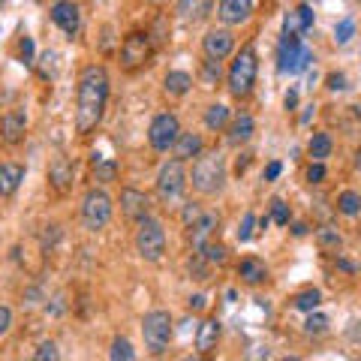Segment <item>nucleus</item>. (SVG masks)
<instances>
[{"instance_id": "9b49d317", "label": "nucleus", "mask_w": 361, "mask_h": 361, "mask_svg": "<svg viewBox=\"0 0 361 361\" xmlns=\"http://www.w3.org/2000/svg\"><path fill=\"white\" fill-rule=\"evenodd\" d=\"M235 51V37L229 27H214L202 37V54L208 61H226Z\"/></svg>"}, {"instance_id": "3c124183", "label": "nucleus", "mask_w": 361, "mask_h": 361, "mask_svg": "<svg viewBox=\"0 0 361 361\" xmlns=\"http://www.w3.org/2000/svg\"><path fill=\"white\" fill-rule=\"evenodd\" d=\"M247 166H250V154H241L238 157V166H235V172H238V175L247 172Z\"/></svg>"}, {"instance_id": "2eb2a0df", "label": "nucleus", "mask_w": 361, "mask_h": 361, "mask_svg": "<svg viewBox=\"0 0 361 361\" xmlns=\"http://www.w3.org/2000/svg\"><path fill=\"white\" fill-rule=\"evenodd\" d=\"M217 18L223 21L226 27L247 25V21L253 18V0H220Z\"/></svg>"}, {"instance_id": "20e7f679", "label": "nucleus", "mask_w": 361, "mask_h": 361, "mask_svg": "<svg viewBox=\"0 0 361 361\" xmlns=\"http://www.w3.org/2000/svg\"><path fill=\"white\" fill-rule=\"evenodd\" d=\"M172 313L169 310H151V313H145V319H142V337H145V349H148L151 355H166V349L169 343H172Z\"/></svg>"}, {"instance_id": "f257e3e1", "label": "nucleus", "mask_w": 361, "mask_h": 361, "mask_svg": "<svg viewBox=\"0 0 361 361\" xmlns=\"http://www.w3.org/2000/svg\"><path fill=\"white\" fill-rule=\"evenodd\" d=\"M109 103V73L103 63H90L78 75V103H75V130L90 135L106 115Z\"/></svg>"}, {"instance_id": "e433bc0d", "label": "nucleus", "mask_w": 361, "mask_h": 361, "mask_svg": "<svg viewBox=\"0 0 361 361\" xmlns=\"http://www.w3.org/2000/svg\"><path fill=\"white\" fill-rule=\"evenodd\" d=\"M353 37H355V21H353V18L337 21V25H334V42H337V45H346Z\"/></svg>"}, {"instance_id": "6ab92c4d", "label": "nucleus", "mask_w": 361, "mask_h": 361, "mask_svg": "<svg viewBox=\"0 0 361 361\" xmlns=\"http://www.w3.org/2000/svg\"><path fill=\"white\" fill-rule=\"evenodd\" d=\"M73 178H75V169L66 157H54L51 166H49V184L58 190V193H70L73 190Z\"/></svg>"}, {"instance_id": "8fccbe9b", "label": "nucleus", "mask_w": 361, "mask_h": 361, "mask_svg": "<svg viewBox=\"0 0 361 361\" xmlns=\"http://www.w3.org/2000/svg\"><path fill=\"white\" fill-rule=\"evenodd\" d=\"M283 106H286V111H295L298 109V90H289V94L283 97Z\"/></svg>"}, {"instance_id": "412c9836", "label": "nucleus", "mask_w": 361, "mask_h": 361, "mask_svg": "<svg viewBox=\"0 0 361 361\" xmlns=\"http://www.w3.org/2000/svg\"><path fill=\"white\" fill-rule=\"evenodd\" d=\"M21 180H25V166L21 163H0V196L4 199L16 196Z\"/></svg>"}, {"instance_id": "09e8293b", "label": "nucleus", "mask_w": 361, "mask_h": 361, "mask_svg": "<svg viewBox=\"0 0 361 361\" xmlns=\"http://www.w3.org/2000/svg\"><path fill=\"white\" fill-rule=\"evenodd\" d=\"M187 307L199 313V310H205V307H208V301H205V295H190V301H187Z\"/></svg>"}, {"instance_id": "bb28decb", "label": "nucleus", "mask_w": 361, "mask_h": 361, "mask_svg": "<svg viewBox=\"0 0 361 361\" xmlns=\"http://www.w3.org/2000/svg\"><path fill=\"white\" fill-rule=\"evenodd\" d=\"M90 178H94L97 184H111V180H118V163L115 160H103V157H94Z\"/></svg>"}, {"instance_id": "5fc2aeb1", "label": "nucleus", "mask_w": 361, "mask_h": 361, "mask_svg": "<svg viewBox=\"0 0 361 361\" xmlns=\"http://www.w3.org/2000/svg\"><path fill=\"white\" fill-rule=\"evenodd\" d=\"M292 232H295L298 238H301V235H307V226H304V223H295V226H292Z\"/></svg>"}, {"instance_id": "4c0bfd02", "label": "nucleus", "mask_w": 361, "mask_h": 361, "mask_svg": "<svg viewBox=\"0 0 361 361\" xmlns=\"http://www.w3.org/2000/svg\"><path fill=\"white\" fill-rule=\"evenodd\" d=\"M271 220H274L277 226H289L292 211H289V205H286L283 199H274V202H271Z\"/></svg>"}, {"instance_id": "603ef678", "label": "nucleus", "mask_w": 361, "mask_h": 361, "mask_svg": "<svg viewBox=\"0 0 361 361\" xmlns=\"http://www.w3.org/2000/svg\"><path fill=\"white\" fill-rule=\"evenodd\" d=\"M337 268H341V271H346V274H355V265L349 262V259H337Z\"/></svg>"}, {"instance_id": "f8f14e48", "label": "nucleus", "mask_w": 361, "mask_h": 361, "mask_svg": "<svg viewBox=\"0 0 361 361\" xmlns=\"http://www.w3.org/2000/svg\"><path fill=\"white\" fill-rule=\"evenodd\" d=\"M121 214L133 223L151 217V196L142 193V190H135V187H123L121 190Z\"/></svg>"}, {"instance_id": "cd10ccee", "label": "nucleus", "mask_w": 361, "mask_h": 361, "mask_svg": "<svg viewBox=\"0 0 361 361\" xmlns=\"http://www.w3.org/2000/svg\"><path fill=\"white\" fill-rule=\"evenodd\" d=\"M316 244H319L322 253H337L343 247V238L334 226H322V229H316Z\"/></svg>"}, {"instance_id": "37998d69", "label": "nucleus", "mask_w": 361, "mask_h": 361, "mask_svg": "<svg viewBox=\"0 0 361 361\" xmlns=\"http://www.w3.org/2000/svg\"><path fill=\"white\" fill-rule=\"evenodd\" d=\"M307 180H310V184H322V180H325V166H322L319 160H313V163H310V169H307Z\"/></svg>"}, {"instance_id": "aec40b11", "label": "nucleus", "mask_w": 361, "mask_h": 361, "mask_svg": "<svg viewBox=\"0 0 361 361\" xmlns=\"http://www.w3.org/2000/svg\"><path fill=\"white\" fill-rule=\"evenodd\" d=\"M220 319H214V316H208L205 322L196 329V353L199 355H211L214 349H217L220 343Z\"/></svg>"}, {"instance_id": "ddd939ff", "label": "nucleus", "mask_w": 361, "mask_h": 361, "mask_svg": "<svg viewBox=\"0 0 361 361\" xmlns=\"http://www.w3.org/2000/svg\"><path fill=\"white\" fill-rule=\"evenodd\" d=\"M220 229V214L217 211H205L202 217L187 229V241L193 250H202L208 241H214V232Z\"/></svg>"}, {"instance_id": "f704fd0d", "label": "nucleus", "mask_w": 361, "mask_h": 361, "mask_svg": "<svg viewBox=\"0 0 361 361\" xmlns=\"http://www.w3.org/2000/svg\"><path fill=\"white\" fill-rule=\"evenodd\" d=\"M190 274H193L196 280H208L211 277V262H208V259L205 256H202L199 250H193V259H190Z\"/></svg>"}, {"instance_id": "0eeeda50", "label": "nucleus", "mask_w": 361, "mask_h": 361, "mask_svg": "<svg viewBox=\"0 0 361 361\" xmlns=\"http://www.w3.org/2000/svg\"><path fill=\"white\" fill-rule=\"evenodd\" d=\"M310 61H313V51L301 42V37H289V33H283L280 49H277V70L289 73V75H298V73L307 70Z\"/></svg>"}, {"instance_id": "c03bdc74", "label": "nucleus", "mask_w": 361, "mask_h": 361, "mask_svg": "<svg viewBox=\"0 0 361 361\" xmlns=\"http://www.w3.org/2000/svg\"><path fill=\"white\" fill-rule=\"evenodd\" d=\"M9 329H13V310L6 304H0V337L9 334Z\"/></svg>"}, {"instance_id": "4be33fe9", "label": "nucleus", "mask_w": 361, "mask_h": 361, "mask_svg": "<svg viewBox=\"0 0 361 361\" xmlns=\"http://www.w3.org/2000/svg\"><path fill=\"white\" fill-rule=\"evenodd\" d=\"M238 277H241V283H247V286H262L268 280V265L262 262V259H256V256H247V259L238 262Z\"/></svg>"}, {"instance_id": "6e6d98bb", "label": "nucleus", "mask_w": 361, "mask_h": 361, "mask_svg": "<svg viewBox=\"0 0 361 361\" xmlns=\"http://www.w3.org/2000/svg\"><path fill=\"white\" fill-rule=\"evenodd\" d=\"M355 166H358V169H361V148H358V151H355Z\"/></svg>"}, {"instance_id": "f3484780", "label": "nucleus", "mask_w": 361, "mask_h": 361, "mask_svg": "<svg viewBox=\"0 0 361 361\" xmlns=\"http://www.w3.org/2000/svg\"><path fill=\"white\" fill-rule=\"evenodd\" d=\"M256 133V121L250 111H238V115H232L229 127H226V139H229V145H235V148H241V145H247L253 139Z\"/></svg>"}, {"instance_id": "4468645a", "label": "nucleus", "mask_w": 361, "mask_h": 361, "mask_svg": "<svg viewBox=\"0 0 361 361\" xmlns=\"http://www.w3.org/2000/svg\"><path fill=\"white\" fill-rule=\"evenodd\" d=\"M27 135V115L25 109H9L4 118H0V139L6 145H21Z\"/></svg>"}, {"instance_id": "ea45409f", "label": "nucleus", "mask_w": 361, "mask_h": 361, "mask_svg": "<svg viewBox=\"0 0 361 361\" xmlns=\"http://www.w3.org/2000/svg\"><path fill=\"white\" fill-rule=\"evenodd\" d=\"M304 331H307V334H325V331H329V319H325L322 313H313L310 310L307 322H304Z\"/></svg>"}, {"instance_id": "4d7b16f0", "label": "nucleus", "mask_w": 361, "mask_h": 361, "mask_svg": "<svg viewBox=\"0 0 361 361\" xmlns=\"http://www.w3.org/2000/svg\"><path fill=\"white\" fill-rule=\"evenodd\" d=\"M148 4H163V0H148Z\"/></svg>"}, {"instance_id": "79ce46f5", "label": "nucleus", "mask_w": 361, "mask_h": 361, "mask_svg": "<svg viewBox=\"0 0 361 361\" xmlns=\"http://www.w3.org/2000/svg\"><path fill=\"white\" fill-rule=\"evenodd\" d=\"M202 214H205V211H202V205H199V202H187V205H184V211H180V223H184L187 229H190V226H193V223L202 217Z\"/></svg>"}, {"instance_id": "dca6fc26", "label": "nucleus", "mask_w": 361, "mask_h": 361, "mask_svg": "<svg viewBox=\"0 0 361 361\" xmlns=\"http://www.w3.org/2000/svg\"><path fill=\"white\" fill-rule=\"evenodd\" d=\"M51 21L73 39L78 33V27H82V13H78V6L73 0H58V4L51 6Z\"/></svg>"}, {"instance_id": "c756f323", "label": "nucleus", "mask_w": 361, "mask_h": 361, "mask_svg": "<svg viewBox=\"0 0 361 361\" xmlns=\"http://www.w3.org/2000/svg\"><path fill=\"white\" fill-rule=\"evenodd\" d=\"M337 211H341L343 217H358L361 214V193H355V190H343V193L337 196Z\"/></svg>"}, {"instance_id": "a18cd8bd", "label": "nucleus", "mask_w": 361, "mask_h": 361, "mask_svg": "<svg viewBox=\"0 0 361 361\" xmlns=\"http://www.w3.org/2000/svg\"><path fill=\"white\" fill-rule=\"evenodd\" d=\"M325 85H329V90H346V75L343 73H331L329 78H325Z\"/></svg>"}, {"instance_id": "864d4df0", "label": "nucleus", "mask_w": 361, "mask_h": 361, "mask_svg": "<svg viewBox=\"0 0 361 361\" xmlns=\"http://www.w3.org/2000/svg\"><path fill=\"white\" fill-rule=\"evenodd\" d=\"M316 115V106H307V111L301 115V123H310V118Z\"/></svg>"}, {"instance_id": "a19ab883", "label": "nucleus", "mask_w": 361, "mask_h": 361, "mask_svg": "<svg viewBox=\"0 0 361 361\" xmlns=\"http://www.w3.org/2000/svg\"><path fill=\"white\" fill-rule=\"evenodd\" d=\"M33 358H37V361H58V358H61L58 343H54V341L39 343V346H37V353H33Z\"/></svg>"}, {"instance_id": "f03ea898", "label": "nucleus", "mask_w": 361, "mask_h": 361, "mask_svg": "<svg viewBox=\"0 0 361 361\" xmlns=\"http://www.w3.org/2000/svg\"><path fill=\"white\" fill-rule=\"evenodd\" d=\"M256 75H259V54L253 45H244V49L235 54V61L226 73V87L235 99H247L256 87Z\"/></svg>"}, {"instance_id": "393cba45", "label": "nucleus", "mask_w": 361, "mask_h": 361, "mask_svg": "<svg viewBox=\"0 0 361 361\" xmlns=\"http://www.w3.org/2000/svg\"><path fill=\"white\" fill-rule=\"evenodd\" d=\"M163 90L169 97H187L193 90V75L184 70H169L163 78Z\"/></svg>"}, {"instance_id": "b1692460", "label": "nucleus", "mask_w": 361, "mask_h": 361, "mask_svg": "<svg viewBox=\"0 0 361 361\" xmlns=\"http://www.w3.org/2000/svg\"><path fill=\"white\" fill-rule=\"evenodd\" d=\"M172 151H175L178 160L190 163V160H196V157L205 151V142H202L199 133H184V130H180V135H178V142H175Z\"/></svg>"}, {"instance_id": "49530a36", "label": "nucleus", "mask_w": 361, "mask_h": 361, "mask_svg": "<svg viewBox=\"0 0 361 361\" xmlns=\"http://www.w3.org/2000/svg\"><path fill=\"white\" fill-rule=\"evenodd\" d=\"M21 61L33 63V39L30 37H21Z\"/></svg>"}, {"instance_id": "5701e85b", "label": "nucleus", "mask_w": 361, "mask_h": 361, "mask_svg": "<svg viewBox=\"0 0 361 361\" xmlns=\"http://www.w3.org/2000/svg\"><path fill=\"white\" fill-rule=\"evenodd\" d=\"M310 27H313V9L307 4H301L298 9H292V13H286V18H283V33H289V37L307 33Z\"/></svg>"}, {"instance_id": "9d476101", "label": "nucleus", "mask_w": 361, "mask_h": 361, "mask_svg": "<svg viewBox=\"0 0 361 361\" xmlns=\"http://www.w3.org/2000/svg\"><path fill=\"white\" fill-rule=\"evenodd\" d=\"M178 135H180V121L172 115V111H163V115H157L151 121V127H148V142H151V148L157 154L172 151L175 142H178Z\"/></svg>"}, {"instance_id": "a211bd4d", "label": "nucleus", "mask_w": 361, "mask_h": 361, "mask_svg": "<svg viewBox=\"0 0 361 361\" xmlns=\"http://www.w3.org/2000/svg\"><path fill=\"white\" fill-rule=\"evenodd\" d=\"M175 13L180 21H187V25H202V21L211 18V13H214V0H178Z\"/></svg>"}, {"instance_id": "7ed1b4c3", "label": "nucleus", "mask_w": 361, "mask_h": 361, "mask_svg": "<svg viewBox=\"0 0 361 361\" xmlns=\"http://www.w3.org/2000/svg\"><path fill=\"white\" fill-rule=\"evenodd\" d=\"M190 180L199 190L202 196H217L223 184H226V160L220 151H202L193 163V172H190Z\"/></svg>"}, {"instance_id": "39448f33", "label": "nucleus", "mask_w": 361, "mask_h": 361, "mask_svg": "<svg viewBox=\"0 0 361 361\" xmlns=\"http://www.w3.org/2000/svg\"><path fill=\"white\" fill-rule=\"evenodd\" d=\"M135 253H139L145 262H160L166 253V229L160 220L145 217L139 220V229H135Z\"/></svg>"}, {"instance_id": "58836bf2", "label": "nucleus", "mask_w": 361, "mask_h": 361, "mask_svg": "<svg viewBox=\"0 0 361 361\" xmlns=\"http://www.w3.org/2000/svg\"><path fill=\"white\" fill-rule=\"evenodd\" d=\"M202 82H205V87H214L220 82V61H208L202 63Z\"/></svg>"}, {"instance_id": "2f4dec72", "label": "nucleus", "mask_w": 361, "mask_h": 361, "mask_svg": "<svg viewBox=\"0 0 361 361\" xmlns=\"http://www.w3.org/2000/svg\"><path fill=\"white\" fill-rule=\"evenodd\" d=\"M109 358L111 361H133L135 349H133V343L127 341V337H115V341H111V349H109Z\"/></svg>"}, {"instance_id": "c85d7f7f", "label": "nucleus", "mask_w": 361, "mask_h": 361, "mask_svg": "<svg viewBox=\"0 0 361 361\" xmlns=\"http://www.w3.org/2000/svg\"><path fill=\"white\" fill-rule=\"evenodd\" d=\"M331 148H334V142H331V135L329 133H313V139L307 145V154L313 157V160H325V157H331Z\"/></svg>"}, {"instance_id": "1a4fd4ad", "label": "nucleus", "mask_w": 361, "mask_h": 361, "mask_svg": "<svg viewBox=\"0 0 361 361\" xmlns=\"http://www.w3.org/2000/svg\"><path fill=\"white\" fill-rule=\"evenodd\" d=\"M151 54H154V42L148 37V30H133L123 37L121 42V66L123 70H139V66H145L151 61Z\"/></svg>"}, {"instance_id": "423d86ee", "label": "nucleus", "mask_w": 361, "mask_h": 361, "mask_svg": "<svg viewBox=\"0 0 361 361\" xmlns=\"http://www.w3.org/2000/svg\"><path fill=\"white\" fill-rule=\"evenodd\" d=\"M187 169H184V160H178V157H172V160H166L160 166V172H157V196H160L163 202H175L184 196L187 190Z\"/></svg>"}, {"instance_id": "72a5a7b5", "label": "nucleus", "mask_w": 361, "mask_h": 361, "mask_svg": "<svg viewBox=\"0 0 361 361\" xmlns=\"http://www.w3.org/2000/svg\"><path fill=\"white\" fill-rule=\"evenodd\" d=\"M202 256H205L208 259V262L211 265H226V259H229V250H226V247L223 244H217V241H208L205 247H202V250H199Z\"/></svg>"}, {"instance_id": "473e14b6", "label": "nucleus", "mask_w": 361, "mask_h": 361, "mask_svg": "<svg viewBox=\"0 0 361 361\" xmlns=\"http://www.w3.org/2000/svg\"><path fill=\"white\" fill-rule=\"evenodd\" d=\"M148 37H151V42H154V49H163V45L169 42V18H166V16H157V18H154Z\"/></svg>"}, {"instance_id": "de8ad7c7", "label": "nucleus", "mask_w": 361, "mask_h": 361, "mask_svg": "<svg viewBox=\"0 0 361 361\" xmlns=\"http://www.w3.org/2000/svg\"><path fill=\"white\" fill-rule=\"evenodd\" d=\"M280 172H283V163L274 160V163H268V166H265V175H262V178H265V180H277Z\"/></svg>"}, {"instance_id": "c9c22d12", "label": "nucleus", "mask_w": 361, "mask_h": 361, "mask_svg": "<svg viewBox=\"0 0 361 361\" xmlns=\"http://www.w3.org/2000/svg\"><path fill=\"white\" fill-rule=\"evenodd\" d=\"M253 232H256V214L253 211H244V217L238 223V232H235V238H238L241 244H247L253 238Z\"/></svg>"}, {"instance_id": "a878e982", "label": "nucleus", "mask_w": 361, "mask_h": 361, "mask_svg": "<svg viewBox=\"0 0 361 361\" xmlns=\"http://www.w3.org/2000/svg\"><path fill=\"white\" fill-rule=\"evenodd\" d=\"M229 121H232V111H229V106H226V103H211L205 109V127L208 130L220 133V130L229 127Z\"/></svg>"}, {"instance_id": "6e6552de", "label": "nucleus", "mask_w": 361, "mask_h": 361, "mask_svg": "<svg viewBox=\"0 0 361 361\" xmlns=\"http://www.w3.org/2000/svg\"><path fill=\"white\" fill-rule=\"evenodd\" d=\"M111 211H115V205H111L109 193H103V190H87L85 199H82V223L87 232H99L106 229L109 220H111Z\"/></svg>"}, {"instance_id": "7c9ffc66", "label": "nucleus", "mask_w": 361, "mask_h": 361, "mask_svg": "<svg viewBox=\"0 0 361 361\" xmlns=\"http://www.w3.org/2000/svg\"><path fill=\"white\" fill-rule=\"evenodd\" d=\"M322 304V292L319 289H304V292H298L295 298H292V307L295 310H301V313H310V310H316Z\"/></svg>"}]
</instances>
